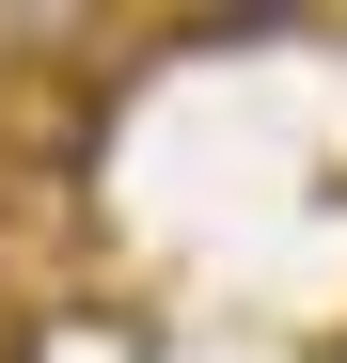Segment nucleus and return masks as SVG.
I'll return each mask as SVG.
<instances>
[{
  "label": "nucleus",
  "mask_w": 347,
  "mask_h": 363,
  "mask_svg": "<svg viewBox=\"0 0 347 363\" xmlns=\"http://www.w3.org/2000/svg\"><path fill=\"white\" fill-rule=\"evenodd\" d=\"M316 363H347V332H331V347H316Z\"/></svg>",
  "instance_id": "obj_1"
}]
</instances>
